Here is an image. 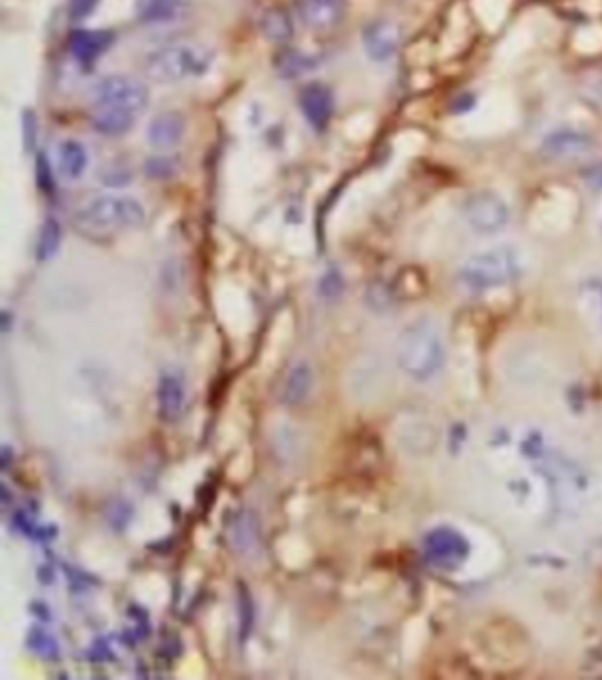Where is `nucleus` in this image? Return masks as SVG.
I'll list each match as a JSON object with an SVG mask.
<instances>
[{
	"label": "nucleus",
	"instance_id": "27",
	"mask_svg": "<svg viewBox=\"0 0 602 680\" xmlns=\"http://www.w3.org/2000/svg\"><path fill=\"white\" fill-rule=\"evenodd\" d=\"M9 452H11L9 447H2V468H4V470L9 467V458H11Z\"/></svg>",
	"mask_w": 602,
	"mask_h": 680
},
{
	"label": "nucleus",
	"instance_id": "19",
	"mask_svg": "<svg viewBox=\"0 0 602 680\" xmlns=\"http://www.w3.org/2000/svg\"><path fill=\"white\" fill-rule=\"evenodd\" d=\"M60 241H62V230H60V223L53 218H48L44 220V223L41 225V232H39V237H37V246H35V255L41 262H46V260H51L58 248H60Z\"/></svg>",
	"mask_w": 602,
	"mask_h": 680
},
{
	"label": "nucleus",
	"instance_id": "17",
	"mask_svg": "<svg viewBox=\"0 0 602 680\" xmlns=\"http://www.w3.org/2000/svg\"><path fill=\"white\" fill-rule=\"evenodd\" d=\"M184 12V0H143L140 18L150 25H165L179 19Z\"/></svg>",
	"mask_w": 602,
	"mask_h": 680
},
{
	"label": "nucleus",
	"instance_id": "5",
	"mask_svg": "<svg viewBox=\"0 0 602 680\" xmlns=\"http://www.w3.org/2000/svg\"><path fill=\"white\" fill-rule=\"evenodd\" d=\"M461 218L470 232L493 237L511 223V205L497 191L482 188L472 191L461 204Z\"/></svg>",
	"mask_w": 602,
	"mask_h": 680
},
{
	"label": "nucleus",
	"instance_id": "21",
	"mask_svg": "<svg viewBox=\"0 0 602 680\" xmlns=\"http://www.w3.org/2000/svg\"><path fill=\"white\" fill-rule=\"evenodd\" d=\"M582 303L602 329V271L589 276L580 289Z\"/></svg>",
	"mask_w": 602,
	"mask_h": 680
},
{
	"label": "nucleus",
	"instance_id": "9",
	"mask_svg": "<svg viewBox=\"0 0 602 680\" xmlns=\"http://www.w3.org/2000/svg\"><path fill=\"white\" fill-rule=\"evenodd\" d=\"M299 106L307 124L321 133L328 128L334 115V96L323 83H311L299 94Z\"/></svg>",
	"mask_w": 602,
	"mask_h": 680
},
{
	"label": "nucleus",
	"instance_id": "14",
	"mask_svg": "<svg viewBox=\"0 0 602 680\" xmlns=\"http://www.w3.org/2000/svg\"><path fill=\"white\" fill-rule=\"evenodd\" d=\"M135 124H136V115L122 110L97 106V112L92 115V128L99 135L110 136V138L124 136L135 128Z\"/></svg>",
	"mask_w": 602,
	"mask_h": 680
},
{
	"label": "nucleus",
	"instance_id": "7",
	"mask_svg": "<svg viewBox=\"0 0 602 680\" xmlns=\"http://www.w3.org/2000/svg\"><path fill=\"white\" fill-rule=\"evenodd\" d=\"M596 138L576 128H559L541 140V154L550 161H580L590 158L596 151Z\"/></svg>",
	"mask_w": 602,
	"mask_h": 680
},
{
	"label": "nucleus",
	"instance_id": "11",
	"mask_svg": "<svg viewBox=\"0 0 602 680\" xmlns=\"http://www.w3.org/2000/svg\"><path fill=\"white\" fill-rule=\"evenodd\" d=\"M346 12V0H301L299 16L311 30L327 32L337 27Z\"/></svg>",
	"mask_w": 602,
	"mask_h": 680
},
{
	"label": "nucleus",
	"instance_id": "12",
	"mask_svg": "<svg viewBox=\"0 0 602 680\" xmlns=\"http://www.w3.org/2000/svg\"><path fill=\"white\" fill-rule=\"evenodd\" d=\"M112 42H113V34L110 30L80 28L71 34L69 50L78 62L92 64L104 51H108Z\"/></svg>",
	"mask_w": 602,
	"mask_h": 680
},
{
	"label": "nucleus",
	"instance_id": "22",
	"mask_svg": "<svg viewBox=\"0 0 602 680\" xmlns=\"http://www.w3.org/2000/svg\"><path fill=\"white\" fill-rule=\"evenodd\" d=\"M27 645L32 649V653L44 660L58 658V645L55 644V640L39 630H32Z\"/></svg>",
	"mask_w": 602,
	"mask_h": 680
},
{
	"label": "nucleus",
	"instance_id": "23",
	"mask_svg": "<svg viewBox=\"0 0 602 680\" xmlns=\"http://www.w3.org/2000/svg\"><path fill=\"white\" fill-rule=\"evenodd\" d=\"M239 619H241V635L243 638H248L253 628L255 608H253V599L244 585H239Z\"/></svg>",
	"mask_w": 602,
	"mask_h": 680
},
{
	"label": "nucleus",
	"instance_id": "6",
	"mask_svg": "<svg viewBox=\"0 0 602 680\" xmlns=\"http://www.w3.org/2000/svg\"><path fill=\"white\" fill-rule=\"evenodd\" d=\"M94 94L99 108L122 110L136 117L147 110L150 101L147 85L140 78L127 74L104 76L96 85Z\"/></svg>",
	"mask_w": 602,
	"mask_h": 680
},
{
	"label": "nucleus",
	"instance_id": "2",
	"mask_svg": "<svg viewBox=\"0 0 602 680\" xmlns=\"http://www.w3.org/2000/svg\"><path fill=\"white\" fill-rule=\"evenodd\" d=\"M447 348L440 328L431 319L408 324L397 340V360L401 369L415 380H429L442 371Z\"/></svg>",
	"mask_w": 602,
	"mask_h": 680
},
{
	"label": "nucleus",
	"instance_id": "4",
	"mask_svg": "<svg viewBox=\"0 0 602 680\" xmlns=\"http://www.w3.org/2000/svg\"><path fill=\"white\" fill-rule=\"evenodd\" d=\"M76 221L96 232H126L143 225L145 207L129 195H99L76 211Z\"/></svg>",
	"mask_w": 602,
	"mask_h": 680
},
{
	"label": "nucleus",
	"instance_id": "26",
	"mask_svg": "<svg viewBox=\"0 0 602 680\" xmlns=\"http://www.w3.org/2000/svg\"><path fill=\"white\" fill-rule=\"evenodd\" d=\"M585 92H587V97H589L592 103H596V104L602 106V78H596V80H592L590 83H587Z\"/></svg>",
	"mask_w": 602,
	"mask_h": 680
},
{
	"label": "nucleus",
	"instance_id": "13",
	"mask_svg": "<svg viewBox=\"0 0 602 680\" xmlns=\"http://www.w3.org/2000/svg\"><path fill=\"white\" fill-rule=\"evenodd\" d=\"M186 399V390L182 378L175 373H166L161 376L158 385V408L159 417L166 422H174L181 417Z\"/></svg>",
	"mask_w": 602,
	"mask_h": 680
},
{
	"label": "nucleus",
	"instance_id": "1",
	"mask_svg": "<svg viewBox=\"0 0 602 680\" xmlns=\"http://www.w3.org/2000/svg\"><path fill=\"white\" fill-rule=\"evenodd\" d=\"M527 266L520 248L495 244L470 255L458 269L456 282L468 294H486L518 283Z\"/></svg>",
	"mask_w": 602,
	"mask_h": 680
},
{
	"label": "nucleus",
	"instance_id": "10",
	"mask_svg": "<svg viewBox=\"0 0 602 680\" xmlns=\"http://www.w3.org/2000/svg\"><path fill=\"white\" fill-rule=\"evenodd\" d=\"M186 136V119L179 112H161L147 126V140L158 151H172Z\"/></svg>",
	"mask_w": 602,
	"mask_h": 680
},
{
	"label": "nucleus",
	"instance_id": "16",
	"mask_svg": "<svg viewBox=\"0 0 602 680\" xmlns=\"http://www.w3.org/2000/svg\"><path fill=\"white\" fill-rule=\"evenodd\" d=\"M426 550L429 559L436 564H442V568H445V564L458 562L463 553L459 536L449 530L433 532L426 541Z\"/></svg>",
	"mask_w": 602,
	"mask_h": 680
},
{
	"label": "nucleus",
	"instance_id": "3",
	"mask_svg": "<svg viewBox=\"0 0 602 680\" xmlns=\"http://www.w3.org/2000/svg\"><path fill=\"white\" fill-rule=\"evenodd\" d=\"M212 62L214 55L209 48L195 42H175L147 55L143 69L158 83H181L202 78Z\"/></svg>",
	"mask_w": 602,
	"mask_h": 680
},
{
	"label": "nucleus",
	"instance_id": "18",
	"mask_svg": "<svg viewBox=\"0 0 602 680\" xmlns=\"http://www.w3.org/2000/svg\"><path fill=\"white\" fill-rule=\"evenodd\" d=\"M313 383V373L305 364L296 366L285 382L282 399L287 405H301L302 401L307 398L309 389Z\"/></svg>",
	"mask_w": 602,
	"mask_h": 680
},
{
	"label": "nucleus",
	"instance_id": "20",
	"mask_svg": "<svg viewBox=\"0 0 602 680\" xmlns=\"http://www.w3.org/2000/svg\"><path fill=\"white\" fill-rule=\"evenodd\" d=\"M262 30L269 39L283 42V41L292 37L294 27H292V21L285 11L271 9L262 18Z\"/></svg>",
	"mask_w": 602,
	"mask_h": 680
},
{
	"label": "nucleus",
	"instance_id": "8",
	"mask_svg": "<svg viewBox=\"0 0 602 680\" xmlns=\"http://www.w3.org/2000/svg\"><path fill=\"white\" fill-rule=\"evenodd\" d=\"M403 42L401 27L392 19H374L362 30V46L366 55L376 62L385 64L392 60Z\"/></svg>",
	"mask_w": 602,
	"mask_h": 680
},
{
	"label": "nucleus",
	"instance_id": "25",
	"mask_svg": "<svg viewBox=\"0 0 602 680\" xmlns=\"http://www.w3.org/2000/svg\"><path fill=\"white\" fill-rule=\"evenodd\" d=\"M175 168H177V165L170 158H154V159H150L147 163V174L152 179L170 177L175 172Z\"/></svg>",
	"mask_w": 602,
	"mask_h": 680
},
{
	"label": "nucleus",
	"instance_id": "15",
	"mask_svg": "<svg viewBox=\"0 0 602 680\" xmlns=\"http://www.w3.org/2000/svg\"><path fill=\"white\" fill-rule=\"evenodd\" d=\"M89 166V154L78 140H64L58 147V170L67 181H78Z\"/></svg>",
	"mask_w": 602,
	"mask_h": 680
},
{
	"label": "nucleus",
	"instance_id": "24",
	"mask_svg": "<svg viewBox=\"0 0 602 680\" xmlns=\"http://www.w3.org/2000/svg\"><path fill=\"white\" fill-rule=\"evenodd\" d=\"M282 73L287 76H299L313 67V60L299 51H290L282 57Z\"/></svg>",
	"mask_w": 602,
	"mask_h": 680
}]
</instances>
